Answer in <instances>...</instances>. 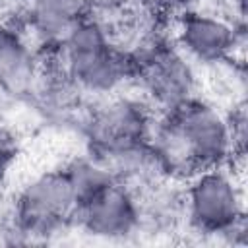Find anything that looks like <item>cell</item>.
Here are the masks:
<instances>
[{
	"instance_id": "8",
	"label": "cell",
	"mask_w": 248,
	"mask_h": 248,
	"mask_svg": "<svg viewBox=\"0 0 248 248\" xmlns=\"http://www.w3.org/2000/svg\"><path fill=\"white\" fill-rule=\"evenodd\" d=\"M140 78L151 99L165 110L190 101L196 85L190 64L170 48L149 50L140 62Z\"/></svg>"
},
{
	"instance_id": "7",
	"label": "cell",
	"mask_w": 248,
	"mask_h": 248,
	"mask_svg": "<svg viewBox=\"0 0 248 248\" xmlns=\"http://www.w3.org/2000/svg\"><path fill=\"white\" fill-rule=\"evenodd\" d=\"M176 39L180 48L198 62H223L234 54L242 27L236 29L219 16L184 12L176 25Z\"/></svg>"
},
{
	"instance_id": "2",
	"label": "cell",
	"mask_w": 248,
	"mask_h": 248,
	"mask_svg": "<svg viewBox=\"0 0 248 248\" xmlns=\"http://www.w3.org/2000/svg\"><path fill=\"white\" fill-rule=\"evenodd\" d=\"M58 46L68 78L89 91H110L132 72V62L116 50L108 29L93 16L78 23Z\"/></svg>"
},
{
	"instance_id": "9",
	"label": "cell",
	"mask_w": 248,
	"mask_h": 248,
	"mask_svg": "<svg viewBox=\"0 0 248 248\" xmlns=\"http://www.w3.org/2000/svg\"><path fill=\"white\" fill-rule=\"evenodd\" d=\"M89 16L83 0H29L27 21L45 43L60 45L70 31Z\"/></svg>"
},
{
	"instance_id": "12",
	"label": "cell",
	"mask_w": 248,
	"mask_h": 248,
	"mask_svg": "<svg viewBox=\"0 0 248 248\" xmlns=\"http://www.w3.org/2000/svg\"><path fill=\"white\" fill-rule=\"evenodd\" d=\"M143 6L149 12L155 14H172V12H180L184 10L192 0H141Z\"/></svg>"
},
{
	"instance_id": "11",
	"label": "cell",
	"mask_w": 248,
	"mask_h": 248,
	"mask_svg": "<svg viewBox=\"0 0 248 248\" xmlns=\"http://www.w3.org/2000/svg\"><path fill=\"white\" fill-rule=\"evenodd\" d=\"M89 14H99V16H107V14H118L124 12L128 8V4L132 0H83Z\"/></svg>"
},
{
	"instance_id": "4",
	"label": "cell",
	"mask_w": 248,
	"mask_h": 248,
	"mask_svg": "<svg viewBox=\"0 0 248 248\" xmlns=\"http://www.w3.org/2000/svg\"><path fill=\"white\" fill-rule=\"evenodd\" d=\"M78 196L66 170H52L29 182L16 202V225L23 234L41 236L74 221Z\"/></svg>"
},
{
	"instance_id": "3",
	"label": "cell",
	"mask_w": 248,
	"mask_h": 248,
	"mask_svg": "<svg viewBox=\"0 0 248 248\" xmlns=\"http://www.w3.org/2000/svg\"><path fill=\"white\" fill-rule=\"evenodd\" d=\"M186 203L190 223L200 232L231 236L234 231H246L242 186L223 165L192 176Z\"/></svg>"
},
{
	"instance_id": "6",
	"label": "cell",
	"mask_w": 248,
	"mask_h": 248,
	"mask_svg": "<svg viewBox=\"0 0 248 248\" xmlns=\"http://www.w3.org/2000/svg\"><path fill=\"white\" fill-rule=\"evenodd\" d=\"M89 136L101 159L116 151L145 143L151 136L149 116L145 108L134 101H112L93 114Z\"/></svg>"
},
{
	"instance_id": "1",
	"label": "cell",
	"mask_w": 248,
	"mask_h": 248,
	"mask_svg": "<svg viewBox=\"0 0 248 248\" xmlns=\"http://www.w3.org/2000/svg\"><path fill=\"white\" fill-rule=\"evenodd\" d=\"M151 147L161 169L188 176L225 165L234 155L229 120L196 99L167 110V118L155 128Z\"/></svg>"
},
{
	"instance_id": "13",
	"label": "cell",
	"mask_w": 248,
	"mask_h": 248,
	"mask_svg": "<svg viewBox=\"0 0 248 248\" xmlns=\"http://www.w3.org/2000/svg\"><path fill=\"white\" fill-rule=\"evenodd\" d=\"M12 157H14V151H12L10 143L0 138V178H2V174L6 172V169H8L10 161H12Z\"/></svg>"
},
{
	"instance_id": "5",
	"label": "cell",
	"mask_w": 248,
	"mask_h": 248,
	"mask_svg": "<svg viewBox=\"0 0 248 248\" xmlns=\"http://www.w3.org/2000/svg\"><path fill=\"white\" fill-rule=\"evenodd\" d=\"M74 221L93 236L124 238L136 231L140 207L132 192L112 180L78 205Z\"/></svg>"
},
{
	"instance_id": "10",
	"label": "cell",
	"mask_w": 248,
	"mask_h": 248,
	"mask_svg": "<svg viewBox=\"0 0 248 248\" xmlns=\"http://www.w3.org/2000/svg\"><path fill=\"white\" fill-rule=\"evenodd\" d=\"M33 62L27 45L14 31L0 27V87L23 91L35 76Z\"/></svg>"
}]
</instances>
